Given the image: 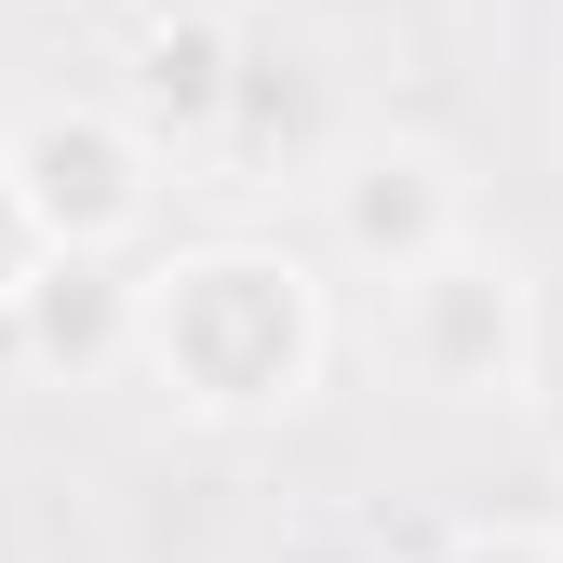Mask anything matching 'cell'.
Returning a JSON list of instances; mask_svg holds the SVG:
<instances>
[{
    "mask_svg": "<svg viewBox=\"0 0 563 563\" xmlns=\"http://www.w3.org/2000/svg\"><path fill=\"white\" fill-rule=\"evenodd\" d=\"M322 349H335V309L309 255L282 242H188L162 268H134V376H162V402L201 430L296 416L322 389Z\"/></svg>",
    "mask_w": 563,
    "mask_h": 563,
    "instance_id": "6da1fadb",
    "label": "cell"
},
{
    "mask_svg": "<svg viewBox=\"0 0 563 563\" xmlns=\"http://www.w3.org/2000/svg\"><path fill=\"white\" fill-rule=\"evenodd\" d=\"M389 349H402V376L456 402V416H497L537 389V282L497 255V242H443V255H416L389 282Z\"/></svg>",
    "mask_w": 563,
    "mask_h": 563,
    "instance_id": "7a4b0ae2",
    "label": "cell"
},
{
    "mask_svg": "<svg viewBox=\"0 0 563 563\" xmlns=\"http://www.w3.org/2000/svg\"><path fill=\"white\" fill-rule=\"evenodd\" d=\"M0 175H14L27 229L54 255H121L162 216V148L121 108H14L0 121Z\"/></svg>",
    "mask_w": 563,
    "mask_h": 563,
    "instance_id": "3957f363",
    "label": "cell"
},
{
    "mask_svg": "<svg viewBox=\"0 0 563 563\" xmlns=\"http://www.w3.org/2000/svg\"><path fill=\"white\" fill-rule=\"evenodd\" d=\"M322 229H335V255L363 268V282H402L416 255H443V242L470 229V188H456L443 148L376 134V148H349V162L322 175Z\"/></svg>",
    "mask_w": 563,
    "mask_h": 563,
    "instance_id": "277c9868",
    "label": "cell"
},
{
    "mask_svg": "<svg viewBox=\"0 0 563 563\" xmlns=\"http://www.w3.org/2000/svg\"><path fill=\"white\" fill-rule=\"evenodd\" d=\"M242 27L255 14H134V54H121V121L175 162H216L229 134V81H242Z\"/></svg>",
    "mask_w": 563,
    "mask_h": 563,
    "instance_id": "5b68a950",
    "label": "cell"
},
{
    "mask_svg": "<svg viewBox=\"0 0 563 563\" xmlns=\"http://www.w3.org/2000/svg\"><path fill=\"white\" fill-rule=\"evenodd\" d=\"M0 335H14L41 376L95 389V376H121V363H134V268H121V255H41Z\"/></svg>",
    "mask_w": 563,
    "mask_h": 563,
    "instance_id": "8992f818",
    "label": "cell"
},
{
    "mask_svg": "<svg viewBox=\"0 0 563 563\" xmlns=\"http://www.w3.org/2000/svg\"><path fill=\"white\" fill-rule=\"evenodd\" d=\"M430 563H563V537H550V523H510V510H497V523H456V537H443Z\"/></svg>",
    "mask_w": 563,
    "mask_h": 563,
    "instance_id": "52a82bcc",
    "label": "cell"
},
{
    "mask_svg": "<svg viewBox=\"0 0 563 563\" xmlns=\"http://www.w3.org/2000/svg\"><path fill=\"white\" fill-rule=\"evenodd\" d=\"M54 242L27 229V201H14V175H0V322H14V296H27V268H41Z\"/></svg>",
    "mask_w": 563,
    "mask_h": 563,
    "instance_id": "ba28073f",
    "label": "cell"
},
{
    "mask_svg": "<svg viewBox=\"0 0 563 563\" xmlns=\"http://www.w3.org/2000/svg\"><path fill=\"white\" fill-rule=\"evenodd\" d=\"M134 14H255V0H134Z\"/></svg>",
    "mask_w": 563,
    "mask_h": 563,
    "instance_id": "9c48e42d",
    "label": "cell"
}]
</instances>
